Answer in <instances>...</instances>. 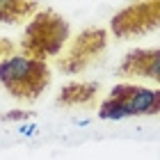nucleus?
Wrapping results in <instances>:
<instances>
[{
    "instance_id": "obj_1",
    "label": "nucleus",
    "mask_w": 160,
    "mask_h": 160,
    "mask_svg": "<svg viewBox=\"0 0 160 160\" xmlns=\"http://www.w3.org/2000/svg\"><path fill=\"white\" fill-rule=\"evenodd\" d=\"M71 39V25L69 21L57 14L50 7L39 9L25 25L18 41V50L28 57L48 62L50 57H57L64 50V46Z\"/></svg>"
},
{
    "instance_id": "obj_2",
    "label": "nucleus",
    "mask_w": 160,
    "mask_h": 160,
    "mask_svg": "<svg viewBox=\"0 0 160 160\" xmlns=\"http://www.w3.org/2000/svg\"><path fill=\"white\" fill-rule=\"evenodd\" d=\"M50 85V67L23 53H14L0 62V87L18 103H34Z\"/></svg>"
},
{
    "instance_id": "obj_3",
    "label": "nucleus",
    "mask_w": 160,
    "mask_h": 160,
    "mask_svg": "<svg viewBox=\"0 0 160 160\" xmlns=\"http://www.w3.org/2000/svg\"><path fill=\"white\" fill-rule=\"evenodd\" d=\"M160 114V89H149L142 85L119 82L98 105V119L117 121L128 117H153Z\"/></svg>"
},
{
    "instance_id": "obj_4",
    "label": "nucleus",
    "mask_w": 160,
    "mask_h": 160,
    "mask_svg": "<svg viewBox=\"0 0 160 160\" xmlns=\"http://www.w3.org/2000/svg\"><path fill=\"white\" fill-rule=\"evenodd\" d=\"M110 32L101 25H87L71 37L64 50L57 55V69L67 76H78L96 64L108 50Z\"/></svg>"
},
{
    "instance_id": "obj_5",
    "label": "nucleus",
    "mask_w": 160,
    "mask_h": 160,
    "mask_svg": "<svg viewBox=\"0 0 160 160\" xmlns=\"http://www.w3.org/2000/svg\"><path fill=\"white\" fill-rule=\"evenodd\" d=\"M160 28V0H130L110 18V34L117 39L142 37Z\"/></svg>"
},
{
    "instance_id": "obj_6",
    "label": "nucleus",
    "mask_w": 160,
    "mask_h": 160,
    "mask_svg": "<svg viewBox=\"0 0 160 160\" xmlns=\"http://www.w3.org/2000/svg\"><path fill=\"white\" fill-rule=\"evenodd\" d=\"M119 76L149 78L160 85V48H133L121 57Z\"/></svg>"
},
{
    "instance_id": "obj_7",
    "label": "nucleus",
    "mask_w": 160,
    "mask_h": 160,
    "mask_svg": "<svg viewBox=\"0 0 160 160\" xmlns=\"http://www.w3.org/2000/svg\"><path fill=\"white\" fill-rule=\"evenodd\" d=\"M98 89L101 85L96 80H71V82L62 85V89L55 98V105L57 108H87L98 96Z\"/></svg>"
},
{
    "instance_id": "obj_8",
    "label": "nucleus",
    "mask_w": 160,
    "mask_h": 160,
    "mask_svg": "<svg viewBox=\"0 0 160 160\" xmlns=\"http://www.w3.org/2000/svg\"><path fill=\"white\" fill-rule=\"evenodd\" d=\"M39 9V0H0V25H18Z\"/></svg>"
},
{
    "instance_id": "obj_9",
    "label": "nucleus",
    "mask_w": 160,
    "mask_h": 160,
    "mask_svg": "<svg viewBox=\"0 0 160 160\" xmlns=\"http://www.w3.org/2000/svg\"><path fill=\"white\" fill-rule=\"evenodd\" d=\"M30 117H32V112H28V110H12V112L0 114V121H25Z\"/></svg>"
},
{
    "instance_id": "obj_10",
    "label": "nucleus",
    "mask_w": 160,
    "mask_h": 160,
    "mask_svg": "<svg viewBox=\"0 0 160 160\" xmlns=\"http://www.w3.org/2000/svg\"><path fill=\"white\" fill-rule=\"evenodd\" d=\"M16 53V43H14L12 39H7V37H0V62L5 60V57H9Z\"/></svg>"
}]
</instances>
